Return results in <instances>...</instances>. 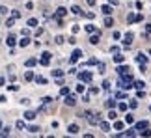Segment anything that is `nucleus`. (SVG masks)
Returning <instances> with one entry per match:
<instances>
[{"label": "nucleus", "instance_id": "obj_7", "mask_svg": "<svg viewBox=\"0 0 151 138\" xmlns=\"http://www.w3.org/2000/svg\"><path fill=\"white\" fill-rule=\"evenodd\" d=\"M147 127H149V121H146V119H144V121H138V123H136L134 129H136V131H144V129H147Z\"/></svg>", "mask_w": 151, "mask_h": 138}, {"label": "nucleus", "instance_id": "obj_30", "mask_svg": "<svg viewBox=\"0 0 151 138\" xmlns=\"http://www.w3.org/2000/svg\"><path fill=\"white\" fill-rule=\"evenodd\" d=\"M140 136H146V138H147V136H151V131H149V127H147V129H144V131H140Z\"/></svg>", "mask_w": 151, "mask_h": 138}, {"label": "nucleus", "instance_id": "obj_46", "mask_svg": "<svg viewBox=\"0 0 151 138\" xmlns=\"http://www.w3.org/2000/svg\"><path fill=\"white\" fill-rule=\"evenodd\" d=\"M84 90H86V86H82V84L77 86V91H78V93H84Z\"/></svg>", "mask_w": 151, "mask_h": 138}, {"label": "nucleus", "instance_id": "obj_58", "mask_svg": "<svg viewBox=\"0 0 151 138\" xmlns=\"http://www.w3.org/2000/svg\"><path fill=\"white\" fill-rule=\"evenodd\" d=\"M146 32H147V34H151V24H146Z\"/></svg>", "mask_w": 151, "mask_h": 138}, {"label": "nucleus", "instance_id": "obj_15", "mask_svg": "<svg viewBox=\"0 0 151 138\" xmlns=\"http://www.w3.org/2000/svg\"><path fill=\"white\" fill-rule=\"evenodd\" d=\"M101 11H103L104 15H110V13H112V8H110V4H106V6H103V8H101Z\"/></svg>", "mask_w": 151, "mask_h": 138}, {"label": "nucleus", "instance_id": "obj_28", "mask_svg": "<svg viewBox=\"0 0 151 138\" xmlns=\"http://www.w3.org/2000/svg\"><path fill=\"white\" fill-rule=\"evenodd\" d=\"M144 86H146V84H144L142 80H136V82H134V88L136 90H144Z\"/></svg>", "mask_w": 151, "mask_h": 138}, {"label": "nucleus", "instance_id": "obj_12", "mask_svg": "<svg viewBox=\"0 0 151 138\" xmlns=\"http://www.w3.org/2000/svg\"><path fill=\"white\" fill-rule=\"evenodd\" d=\"M19 45H21V47H28V45H30V37H28V36H22V39L19 41Z\"/></svg>", "mask_w": 151, "mask_h": 138}, {"label": "nucleus", "instance_id": "obj_35", "mask_svg": "<svg viewBox=\"0 0 151 138\" xmlns=\"http://www.w3.org/2000/svg\"><path fill=\"white\" fill-rule=\"evenodd\" d=\"M116 116H118V114L114 112V108H110V112H108V119H116Z\"/></svg>", "mask_w": 151, "mask_h": 138}, {"label": "nucleus", "instance_id": "obj_37", "mask_svg": "<svg viewBox=\"0 0 151 138\" xmlns=\"http://www.w3.org/2000/svg\"><path fill=\"white\" fill-rule=\"evenodd\" d=\"M41 58H43V60H50V58H52V54H50V52H47V50H45V52L41 54Z\"/></svg>", "mask_w": 151, "mask_h": 138}, {"label": "nucleus", "instance_id": "obj_27", "mask_svg": "<svg viewBox=\"0 0 151 138\" xmlns=\"http://www.w3.org/2000/svg\"><path fill=\"white\" fill-rule=\"evenodd\" d=\"M127 22H136V15L134 13H129V15H127Z\"/></svg>", "mask_w": 151, "mask_h": 138}, {"label": "nucleus", "instance_id": "obj_29", "mask_svg": "<svg viewBox=\"0 0 151 138\" xmlns=\"http://www.w3.org/2000/svg\"><path fill=\"white\" fill-rule=\"evenodd\" d=\"M114 129L116 131H121V129H123V121H114Z\"/></svg>", "mask_w": 151, "mask_h": 138}, {"label": "nucleus", "instance_id": "obj_6", "mask_svg": "<svg viewBox=\"0 0 151 138\" xmlns=\"http://www.w3.org/2000/svg\"><path fill=\"white\" fill-rule=\"evenodd\" d=\"M116 71H118L119 75H127L131 69H129V65H121V64H118V69H116Z\"/></svg>", "mask_w": 151, "mask_h": 138}, {"label": "nucleus", "instance_id": "obj_36", "mask_svg": "<svg viewBox=\"0 0 151 138\" xmlns=\"http://www.w3.org/2000/svg\"><path fill=\"white\" fill-rule=\"evenodd\" d=\"M36 82H37V84H47V78H43V77H36Z\"/></svg>", "mask_w": 151, "mask_h": 138}, {"label": "nucleus", "instance_id": "obj_59", "mask_svg": "<svg viewBox=\"0 0 151 138\" xmlns=\"http://www.w3.org/2000/svg\"><path fill=\"white\" fill-rule=\"evenodd\" d=\"M4 82H6V80H4L2 77H0V86H4Z\"/></svg>", "mask_w": 151, "mask_h": 138}, {"label": "nucleus", "instance_id": "obj_1", "mask_svg": "<svg viewBox=\"0 0 151 138\" xmlns=\"http://www.w3.org/2000/svg\"><path fill=\"white\" fill-rule=\"evenodd\" d=\"M84 118L88 119V123H91V125H97V123H101V114H93V112H84Z\"/></svg>", "mask_w": 151, "mask_h": 138}, {"label": "nucleus", "instance_id": "obj_57", "mask_svg": "<svg viewBox=\"0 0 151 138\" xmlns=\"http://www.w3.org/2000/svg\"><path fill=\"white\" fill-rule=\"evenodd\" d=\"M119 4V0H110V6H118Z\"/></svg>", "mask_w": 151, "mask_h": 138}, {"label": "nucleus", "instance_id": "obj_17", "mask_svg": "<svg viewBox=\"0 0 151 138\" xmlns=\"http://www.w3.org/2000/svg\"><path fill=\"white\" fill-rule=\"evenodd\" d=\"M36 64H37V60H36V58H28V60H26V67H34Z\"/></svg>", "mask_w": 151, "mask_h": 138}, {"label": "nucleus", "instance_id": "obj_60", "mask_svg": "<svg viewBox=\"0 0 151 138\" xmlns=\"http://www.w3.org/2000/svg\"><path fill=\"white\" fill-rule=\"evenodd\" d=\"M2 127H4V125H2V119H0V129H2Z\"/></svg>", "mask_w": 151, "mask_h": 138}, {"label": "nucleus", "instance_id": "obj_41", "mask_svg": "<svg viewBox=\"0 0 151 138\" xmlns=\"http://www.w3.org/2000/svg\"><path fill=\"white\" fill-rule=\"evenodd\" d=\"M43 105H50V103H52V97H43Z\"/></svg>", "mask_w": 151, "mask_h": 138}, {"label": "nucleus", "instance_id": "obj_32", "mask_svg": "<svg viewBox=\"0 0 151 138\" xmlns=\"http://www.w3.org/2000/svg\"><path fill=\"white\" fill-rule=\"evenodd\" d=\"M63 41H65V39H63V36H56V37H54V43H58V45H62Z\"/></svg>", "mask_w": 151, "mask_h": 138}, {"label": "nucleus", "instance_id": "obj_3", "mask_svg": "<svg viewBox=\"0 0 151 138\" xmlns=\"http://www.w3.org/2000/svg\"><path fill=\"white\" fill-rule=\"evenodd\" d=\"M82 56V50L80 49H75L73 50V54H71V64H75V62H78V58Z\"/></svg>", "mask_w": 151, "mask_h": 138}, {"label": "nucleus", "instance_id": "obj_11", "mask_svg": "<svg viewBox=\"0 0 151 138\" xmlns=\"http://www.w3.org/2000/svg\"><path fill=\"white\" fill-rule=\"evenodd\" d=\"M114 62H116V64H123V62H125V56H123V54H119V52H116Z\"/></svg>", "mask_w": 151, "mask_h": 138}, {"label": "nucleus", "instance_id": "obj_61", "mask_svg": "<svg viewBox=\"0 0 151 138\" xmlns=\"http://www.w3.org/2000/svg\"><path fill=\"white\" fill-rule=\"evenodd\" d=\"M149 54H151V50H149Z\"/></svg>", "mask_w": 151, "mask_h": 138}, {"label": "nucleus", "instance_id": "obj_54", "mask_svg": "<svg viewBox=\"0 0 151 138\" xmlns=\"http://www.w3.org/2000/svg\"><path fill=\"white\" fill-rule=\"evenodd\" d=\"M26 9H34V2H26Z\"/></svg>", "mask_w": 151, "mask_h": 138}, {"label": "nucleus", "instance_id": "obj_31", "mask_svg": "<svg viewBox=\"0 0 151 138\" xmlns=\"http://www.w3.org/2000/svg\"><path fill=\"white\" fill-rule=\"evenodd\" d=\"M118 110L119 112H125L127 110V103H119V105H118Z\"/></svg>", "mask_w": 151, "mask_h": 138}, {"label": "nucleus", "instance_id": "obj_16", "mask_svg": "<svg viewBox=\"0 0 151 138\" xmlns=\"http://www.w3.org/2000/svg\"><path fill=\"white\" fill-rule=\"evenodd\" d=\"M63 15H67V9L65 8H58L56 9V17H63Z\"/></svg>", "mask_w": 151, "mask_h": 138}, {"label": "nucleus", "instance_id": "obj_44", "mask_svg": "<svg viewBox=\"0 0 151 138\" xmlns=\"http://www.w3.org/2000/svg\"><path fill=\"white\" fill-rule=\"evenodd\" d=\"M13 22H15V19H13V17H11V19H8V21H6V26H13Z\"/></svg>", "mask_w": 151, "mask_h": 138}, {"label": "nucleus", "instance_id": "obj_19", "mask_svg": "<svg viewBox=\"0 0 151 138\" xmlns=\"http://www.w3.org/2000/svg\"><path fill=\"white\" fill-rule=\"evenodd\" d=\"M104 26H114V19H112V17L106 15V19H104Z\"/></svg>", "mask_w": 151, "mask_h": 138}, {"label": "nucleus", "instance_id": "obj_43", "mask_svg": "<svg viewBox=\"0 0 151 138\" xmlns=\"http://www.w3.org/2000/svg\"><path fill=\"white\" fill-rule=\"evenodd\" d=\"M129 106H131V108H136V106H138V101H136V99H131Z\"/></svg>", "mask_w": 151, "mask_h": 138}, {"label": "nucleus", "instance_id": "obj_62", "mask_svg": "<svg viewBox=\"0 0 151 138\" xmlns=\"http://www.w3.org/2000/svg\"><path fill=\"white\" fill-rule=\"evenodd\" d=\"M149 110H151V108H149Z\"/></svg>", "mask_w": 151, "mask_h": 138}, {"label": "nucleus", "instance_id": "obj_13", "mask_svg": "<svg viewBox=\"0 0 151 138\" xmlns=\"http://www.w3.org/2000/svg\"><path fill=\"white\" fill-rule=\"evenodd\" d=\"M24 118L28 119V121H32V119L36 118V112H34V110H26V112H24Z\"/></svg>", "mask_w": 151, "mask_h": 138}, {"label": "nucleus", "instance_id": "obj_25", "mask_svg": "<svg viewBox=\"0 0 151 138\" xmlns=\"http://www.w3.org/2000/svg\"><path fill=\"white\" fill-rule=\"evenodd\" d=\"M71 13H73V15H80L82 11H80V8H78V6H73V8H71Z\"/></svg>", "mask_w": 151, "mask_h": 138}, {"label": "nucleus", "instance_id": "obj_40", "mask_svg": "<svg viewBox=\"0 0 151 138\" xmlns=\"http://www.w3.org/2000/svg\"><path fill=\"white\" fill-rule=\"evenodd\" d=\"M28 131H30V133H37L39 127H37V125H30V127H28Z\"/></svg>", "mask_w": 151, "mask_h": 138}, {"label": "nucleus", "instance_id": "obj_23", "mask_svg": "<svg viewBox=\"0 0 151 138\" xmlns=\"http://www.w3.org/2000/svg\"><path fill=\"white\" fill-rule=\"evenodd\" d=\"M86 32H88V34H95L97 30H95V26H93V24H86Z\"/></svg>", "mask_w": 151, "mask_h": 138}, {"label": "nucleus", "instance_id": "obj_14", "mask_svg": "<svg viewBox=\"0 0 151 138\" xmlns=\"http://www.w3.org/2000/svg\"><path fill=\"white\" fill-rule=\"evenodd\" d=\"M52 77H54V78H62L63 71H62V69H54V71H52Z\"/></svg>", "mask_w": 151, "mask_h": 138}, {"label": "nucleus", "instance_id": "obj_18", "mask_svg": "<svg viewBox=\"0 0 151 138\" xmlns=\"http://www.w3.org/2000/svg\"><path fill=\"white\" fill-rule=\"evenodd\" d=\"M24 78L26 80H34V78H36V75H34V71H26L24 73Z\"/></svg>", "mask_w": 151, "mask_h": 138}, {"label": "nucleus", "instance_id": "obj_21", "mask_svg": "<svg viewBox=\"0 0 151 138\" xmlns=\"http://www.w3.org/2000/svg\"><path fill=\"white\" fill-rule=\"evenodd\" d=\"M6 43H8V47H13V45H15V37H13V36H8Z\"/></svg>", "mask_w": 151, "mask_h": 138}, {"label": "nucleus", "instance_id": "obj_50", "mask_svg": "<svg viewBox=\"0 0 151 138\" xmlns=\"http://www.w3.org/2000/svg\"><path fill=\"white\" fill-rule=\"evenodd\" d=\"M90 93H93V95L99 93V88H95V86H93V88H90Z\"/></svg>", "mask_w": 151, "mask_h": 138}, {"label": "nucleus", "instance_id": "obj_47", "mask_svg": "<svg viewBox=\"0 0 151 138\" xmlns=\"http://www.w3.org/2000/svg\"><path fill=\"white\" fill-rule=\"evenodd\" d=\"M8 90H9V91H17V90H19V86H15V84H11V86H8Z\"/></svg>", "mask_w": 151, "mask_h": 138}, {"label": "nucleus", "instance_id": "obj_34", "mask_svg": "<svg viewBox=\"0 0 151 138\" xmlns=\"http://www.w3.org/2000/svg\"><path fill=\"white\" fill-rule=\"evenodd\" d=\"M99 125H101V129H103V131H110V125H108L106 121H101Z\"/></svg>", "mask_w": 151, "mask_h": 138}, {"label": "nucleus", "instance_id": "obj_53", "mask_svg": "<svg viewBox=\"0 0 151 138\" xmlns=\"http://www.w3.org/2000/svg\"><path fill=\"white\" fill-rule=\"evenodd\" d=\"M134 6H136V9H142V8H144V4L140 2V0H138V2H134Z\"/></svg>", "mask_w": 151, "mask_h": 138}, {"label": "nucleus", "instance_id": "obj_20", "mask_svg": "<svg viewBox=\"0 0 151 138\" xmlns=\"http://www.w3.org/2000/svg\"><path fill=\"white\" fill-rule=\"evenodd\" d=\"M125 123H134V116H132V114H127V116H125Z\"/></svg>", "mask_w": 151, "mask_h": 138}, {"label": "nucleus", "instance_id": "obj_8", "mask_svg": "<svg viewBox=\"0 0 151 138\" xmlns=\"http://www.w3.org/2000/svg\"><path fill=\"white\" fill-rule=\"evenodd\" d=\"M78 125H75V123H71V125H69V127H67V133L69 134H78Z\"/></svg>", "mask_w": 151, "mask_h": 138}, {"label": "nucleus", "instance_id": "obj_38", "mask_svg": "<svg viewBox=\"0 0 151 138\" xmlns=\"http://www.w3.org/2000/svg\"><path fill=\"white\" fill-rule=\"evenodd\" d=\"M106 106H108V108H114V106H116V101H114V99H108V101H106Z\"/></svg>", "mask_w": 151, "mask_h": 138}, {"label": "nucleus", "instance_id": "obj_26", "mask_svg": "<svg viewBox=\"0 0 151 138\" xmlns=\"http://www.w3.org/2000/svg\"><path fill=\"white\" fill-rule=\"evenodd\" d=\"M26 24H28V26H37V19H34V17H32V19L26 21Z\"/></svg>", "mask_w": 151, "mask_h": 138}, {"label": "nucleus", "instance_id": "obj_45", "mask_svg": "<svg viewBox=\"0 0 151 138\" xmlns=\"http://www.w3.org/2000/svg\"><path fill=\"white\" fill-rule=\"evenodd\" d=\"M86 17H88V19H93V17H95V13H93V11H86V13H84Z\"/></svg>", "mask_w": 151, "mask_h": 138}, {"label": "nucleus", "instance_id": "obj_55", "mask_svg": "<svg viewBox=\"0 0 151 138\" xmlns=\"http://www.w3.org/2000/svg\"><path fill=\"white\" fill-rule=\"evenodd\" d=\"M21 103H22V105H30V99H26V97H24V99H21Z\"/></svg>", "mask_w": 151, "mask_h": 138}, {"label": "nucleus", "instance_id": "obj_22", "mask_svg": "<svg viewBox=\"0 0 151 138\" xmlns=\"http://www.w3.org/2000/svg\"><path fill=\"white\" fill-rule=\"evenodd\" d=\"M15 125H17V129H21V131H24V129H26V123L22 121V119H19V121H17Z\"/></svg>", "mask_w": 151, "mask_h": 138}, {"label": "nucleus", "instance_id": "obj_4", "mask_svg": "<svg viewBox=\"0 0 151 138\" xmlns=\"http://www.w3.org/2000/svg\"><path fill=\"white\" fill-rule=\"evenodd\" d=\"M132 39H134V36H132L131 32H129V34H125V36H123V45H125V47H131Z\"/></svg>", "mask_w": 151, "mask_h": 138}, {"label": "nucleus", "instance_id": "obj_49", "mask_svg": "<svg viewBox=\"0 0 151 138\" xmlns=\"http://www.w3.org/2000/svg\"><path fill=\"white\" fill-rule=\"evenodd\" d=\"M8 13V8H4V6H0V15H6Z\"/></svg>", "mask_w": 151, "mask_h": 138}, {"label": "nucleus", "instance_id": "obj_51", "mask_svg": "<svg viewBox=\"0 0 151 138\" xmlns=\"http://www.w3.org/2000/svg\"><path fill=\"white\" fill-rule=\"evenodd\" d=\"M67 43H69V45H75V43H77V39H75V36H73V37H69V39H67Z\"/></svg>", "mask_w": 151, "mask_h": 138}, {"label": "nucleus", "instance_id": "obj_24", "mask_svg": "<svg viewBox=\"0 0 151 138\" xmlns=\"http://www.w3.org/2000/svg\"><path fill=\"white\" fill-rule=\"evenodd\" d=\"M9 131H11L9 127H2V129H0V136H8V134H9Z\"/></svg>", "mask_w": 151, "mask_h": 138}, {"label": "nucleus", "instance_id": "obj_52", "mask_svg": "<svg viewBox=\"0 0 151 138\" xmlns=\"http://www.w3.org/2000/svg\"><path fill=\"white\" fill-rule=\"evenodd\" d=\"M103 88L104 90H110V82H108V80H104V82H103Z\"/></svg>", "mask_w": 151, "mask_h": 138}, {"label": "nucleus", "instance_id": "obj_42", "mask_svg": "<svg viewBox=\"0 0 151 138\" xmlns=\"http://www.w3.org/2000/svg\"><path fill=\"white\" fill-rule=\"evenodd\" d=\"M71 32H73V34H78V32H80V26H78V24L71 26Z\"/></svg>", "mask_w": 151, "mask_h": 138}, {"label": "nucleus", "instance_id": "obj_5", "mask_svg": "<svg viewBox=\"0 0 151 138\" xmlns=\"http://www.w3.org/2000/svg\"><path fill=\"white\" fill-rule=\"evenodd\" d=\"M63 103H65L67 106H75V105H77V99H75L73 95H65V101H63Z\"/></svg>", "mask_w": 151, "mask_h": 138}, {"label": "nucleus", "instance_id": "obj_2", "mask_svg": "<svg viewBox=\"0 0 151 138\" xmlns=\"http://www.w3.org/2000/svg\"><path fill=\"white\" fill-rule=\"evenodd\" d=\"M78 78H80V82L88 84V82H91V78H93V75H91L90 71H82V73H78Z\"/></svg>", "mask_w": 151, "mask_h": 138}, {"label": "nucleus", "instance_id": "obj_10", "mask_svg": "<svg viewBox=\"0 0 151 138\" xmlns=\"http://www.w3.org/2000/svg\"><path fill=\"white\" fill-rule=\"evenodd\" d=\"M99 32H95V34H91V37H90V43L91 45H97V43H99Z\"/></svg>", "mask_w": 151, "mask_h": 138}, {"label": "nucleus", "instance_id": "obj_9", "mask_svg": "<svg viewBox=\"0 0 151 138\" xmlns=\"http://www.w3.org/2000/svg\"><path fill=\"white\" fill-rule=\"evenodd\" d=\"M136 62H138V64H147V56L142 54V52H138L136 54Z\"/></svg>", "mask_w": 151, "mask_h": 138}, {"label": "nucleus", "instance_id": "obj_39", "mask_svg": "<svg viewBox=\"0 0 151 138\" xmlns=\"http://www.w3.org/2000/svg\"><path fill=\"white\" fill-rule=\"evenodd\" d=\"M136 97H138V99H144V97H146V91H144V90H138Z\"/></svg>", "mask_w": 151, "mask_h": 138}, {"label": "nucleus", "instance_id": "obj_56", "mask_svg": "<svg viewBox=\"0 0 151 138\" xmlns=\"http://www.w3.org/2000/svg\"><path fill=\"white\" fill-rule=\"evenodd\" d=\"M86 2H88V6H95V4H97V0H86Z\"/></svg>", "mask_w": 151, "mask_h": 138}, {"label": "nucleus", "instance_id": "obj_48", "mask_svg": "<svg viewBox=\"0 0 151 138\" xmlns=\"http://www.w3.org/2000/svg\"><path fill=\"white\" fill-rule=\"evenodd\" d=\"M60 93H62V95H69V88H62Z\"/></svg>", "mask_w": 151, "mask_h": 138}, {"label": "nucleus", "instance_id": "obj_33", "mask_svg": "<svg viewBox=\"0 0 151 138\" xmlns=\"http://www.w3.org/2000/svg\"><path fill=\"white\" fill-rule=\"evenodd\" d=\"M11 17H13V19H21V11L13 9V11H11Z\"/></svg>", "mask_w": 151, "mask_h": 138}]
</instances>
